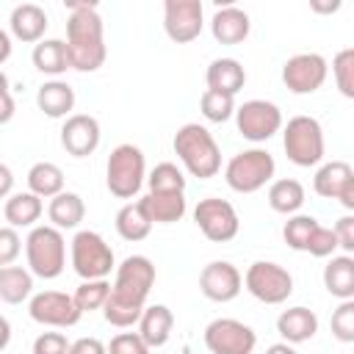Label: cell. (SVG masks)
I'll use <instances>...</instances> for the list:
<instances>
[{"label": "cell", "instance_id": "1", "mask_svg": "<svg viewBox=\"0 0 354 354\" xmlns=\"http://www.w3.org/2000/svg\"><path fill=\"white\" fill-rule=\"evenodd\" d=\"M113 271L116 277L102 304V318L111 326L130 329L133 324H138L147 307V296L155 285V263L147 254H130Z\"/></svg>", "mask_w": 354, "mask_h": 354}, {"label": "cell", "instance_id": "2", "mask_svg": "<svg viewBox=\"0 0 354 354\" xmlns=\"http://www.w3.org/2000/svg\"><path fill=\"white\" fill-rule=\"evenodd\" d=\"M66 50H69V64L77 72H97L105 64L108 47H105V28L97 6L91 3L69 6Z\"/></svg>", "mask_w": 354, "mask_h": 354}, {"label": "cell", "instance_id": "3", "mask_svg": "<svg viewBox=\"0 0 354 354\" xmlns=\"http://www.w3.org/2000/svg\"><path fill=\"white\" fill-rule=\"evenodd\" d=\"M174 155L180 158V163L185 166V171L191 177L199 180H210L221 171V149L213 138V133L199 124V122H188L174 133Z\"/></svg>", "mask_w": 354, "mask_h": 354}, {"label": "cell", "instance_id": "4", "mask_svg": "<svg viewBox=\"0 0 354 354\" xmlns=\"http://www.w3.org/2000/svg\"><path fill=\"white\" fill-rule=\"evenodd\" d=\"M25 260L28 271L39 279H55L66 268V241L64 232L53 224H36L30 227L25 238Z\"/></svg>", "mask_w": 354, "mask_h": 354}, {"label": "cell", "instance_id": "5", "mask_svg": "<svg viewBox=\"0 0 354 354\" xmlns=\"http://www.w3.org/2000/svg\"><path fill=\"white\" fill-rule=\"evenodd\" d=\"M147 180V160L141 147L119 144L111 149L105 163V185L116 199H133Z\"/></svg>", "mask_w": 354, "mask_h": 354}, {"label": "cell", "instance_id": "6", "mask_svg": "<svg viewBox=\"0 0 354 354\" xmlns=\"http://www.w3.org/2000/svg\"><path fill=\"white\" fill-rule=\"evenodd\" d=\"M277 163L268 149L252 147L235 152L224 166V180L235 194H254L274 180Z\"/></svg>", "mask_w": 354, "mask_h": 354}, {"label": "cell", "instance_id": "7", "mask_svg": "<svg viewBox=\"0 0 354 354\" xmlns=\"http://www.w3.org/2000/svg\"><path fill=\"white\" fill-rule=\"evenodd\" d=\"M282 147L290 163L310 169L318 166L324 160V127L315 116L299 113L293 119H288V124H282Z\"/></svg>", "mask_w": 354, "mask_h": 354}, {"label": "cell", "instance_id": "8", "mask_svg": "<svg viewBox=\"0 0 354 354\" xmlns=\"http://www.w3.org/2000/svg\"><path fill=\"white\" fill-rule=\"evenodd\" d=\"M69 260L80 279H108L116 268L111 243L94 230H77L69 243Z\"/></svg>", "mask_w": 354, "mask_h": 354}, {"label": "cell", "instance_id": "9", "mask_svg": "<svg viewBox=\"0 0 354 354\" xmlns=\"http://www.w3.org/2000/svg\"><path fill=\"white\" fill-rule=\"evenodd\" d=\"M243 288L263 304H282L293 293V277L285 266L271 260H257L243 274Z\"/></svg>", "mask_w": 354, "mask_h": 354}, {"label": "cell", "instance_id": "10", "mask_svg": "<svg viewBox=\"0 0 354 354\" xmlns=\"http://www.w3.org/2000/svg\"><path fill=\"white\" fill-rule=\"evenodd\" d=\"M232 116L238 133L252 144H263L282 130V111L271 100H246Z\"/></svg>", "mask_w": 354, "mask_h": 354}, {"label": "cell", "instance_id": "11", "mask_svg": "<svg viewBox=\"0 0 354 354\" xmlns=\"http://www.w3.org/2000/svg\"><path fill=\"white\" fill-rule=\"evenodd\" d=\"M194 221L199 227V232L213 241V243H227L238 235L241 230V218H238V210L227 202V199H218V196H207V199H199L196 207H194Z\"/></svg>", "mask_w": 354, "mask_h": 354}, {"label": "cell", "instance_id": "12", "mask_svg": "<svg viewBox=\"0 0 354 354\" xmlns=\"http://www.w3.org/2000/svg\"><path fill=\"white\" fill-rule=\"evenodd\" d=\"M202 337L210 354H252L257 346V332L238 318L210 321Z\"/></svg>", "mask_w": 354, "mask_h": 354}, {"label": "cell", "instance_id": "13", "mask_svg": "<svg viewBox=\"0 0 354 354\" xmlns=\"http://www.w3.org/2000/svg\"><path fill=\"white\" fill-rule=\"evenodd\" d=\"M329 75V64L321 53H296L282 64V83L290 94H315Z\"/></svg>", "mask_w": 354, "mask_h": 354}, {"label": "cell", "instance_id": "14", "mask_svg": "<svg viewBox=\"0 0 354 354\" xmlns=\"http://www.w3.org/2000/svg\"><path fill=\"white\" fill-rule=\"evenodd\" d=\"M28 313L36 324L53 326V329H69L80 321V310L75 307L72 293L64 290H41L28 299Z\"/></svg>", "mask_w": 354, "mask_h": 354}, {"label": "cell", "instance_id": "15", "mask_svg": "<svg viewBox=\"0 0 354 354\" xmlns=\"http://www.w3.org/2000/svg\"><path fill=\"white\" fill-rule=\"evenodd\" d=\"M205 6L202 0H166L163 3V30L171 41L188 44L202 33Z\"/></svg>", "mask_w": 354, "mask_h": 354}, {"label": "cell", "instance_id": "16", "mask_svg": "<svg viewBox=\"0 0 354 354\" xmlns=\"http://www.w3.org/2000/svg\"><path fill=\"white\" fill-rule=\"evenodd\" d=\"M313 191L324 199H337L346 210H354V169L346 160H329L318 166Z\"/></svg>", "mask_w": 354, "mask_h": 354}, {"label": "cell", "instance_id": "17", "mask_svg": "<svg viewBox=\"0 0 354 354\" xmlns=\"http://www.w3.org/2000/svg\"><path fill=\"white\" fill-rule=\"evenodd\" d=\"M241 288H243V277L230 260H213L199 271V290L210 301H218V304L232 301L238 299Z\"/></svg>", "mask_w": 354, "mask_h": 354}, {"label": "cell", "instance_id": "18", "mask_svg": "<svg viewBox=\"0 0 354 354\" xmlns=\"http://www.w3.org/2000/svg\"><path fill=\"white\" fill-rule=\"evenodd\" d=\"M102 130L91 113H72L61 124V147L72 158H88L100 147Z\"/></svg>", "mask_w": 354, "mask_h": 354}, {"label": "cell", "instance_id": "19", "mask_svg": "<svg viewBox=\"0 0 354 354\" xmlns=\"http://www.w3.org/2000/svg\"><path fill=\"white\" fill-rule=\"evenodd\" d=\"M252 30L249 14L241 6H221L210 17V33L218 44H241Z\"/></svg>", "mask_w": 354, "mask_h": 354}, {"label": "cell", "instance_id": "20", "mask_svg": "<svg viewBox=\"0 0 354 354\" xmlns=\"http://www.w3.org/2000/svg\"><path fill=\"white\" fill-rule=\"evenodd\" d=\"M8 25H11V36L25 41V44H39L47 33V11L36 3H19L14 6L11 17H8Z\"/></svg>", "mask_w": 354, "mask_h": 354}, {"label": "cell", "instance_id": "21", "mask_svg": "<svg viewBox=\"0 0 354 354\" xmlns=\"http://www.w3.org/2000/svg\"><path fill=\"white\" fill-rule=\"evenodd\" d=\"M277 332H279L282 343H290V346L307 343L318 332V315L310 307H301V304L299 307H288L277 318Z\"/></svg>", "mask_w": 354, "mask_h": 354}, {"label": "cell", "instance_id": "22", "mask_svg": "<svg viewBox=\"0 0 354 354\" xmlns=\"http://www.w3.org/2000/svg\"><path fill=\"white\" fill-rule=\"evenodd\" d=\"M174 329V313L166 304H147L138 318V337L149 348H160L169 343Z\"/></svg>", "mask_w": 354, "mask_h": 354}, {"label": "cell", "instance_id": "23", "mask_svg": "<svg viewBox=\"0 0 354 354\" xmlns=\"http://www.w3.org/2000/svg\"><path fill=\"white\" fill-rule=\"evenodd\" d=\"M205 80H207L210 91L235 97L246 86V69L238 58H216V61H210V66L205 72Z\"/></svg>", "mask_w": 354, "mask_h": 354}, {"label": "cell", "instance_id": "24", "mask_svg": "<svg viewBox=\"0 0 354 354\" xmlns=\"http://www.w3.org/2000/svg\"><path fill=\"white\" fill-rule=\"evenodd\" d=\"M36 105L50 119H66L75 108V88L66 80H47L36 91Z\"/></svg>", "mask_w": 354, "mask_h": 354}, {"label": "cell", "instance_id": "25", "mask_svg": "<svg viewBox=\"0 0 354 354\" xmlns=\"http://www.w3.org/2000/svg\"><path fill=\"white\" fill-rule=\"evenodd\" d=\"M30 61H33V66L41 75H50L53 80H58L66 69H72L69 50H66V41L64 39H41L39 44H33Z\"/></svg>", "mask_w": 354, "mask_h": 354}, {"label": "cell", "instance_id": "26", "mask_svg": "<svg viewBox=\"0 0 354 354\" xmlns=\"http://www.w3.org/2000/svg\"><path fill=\"white\" fill-rule=\"evenodd\" d=\"M324 288L329 296L346 301L354 299V257L351 254H332L324 266Z\"/></svg>", "mask_w": 354, "mask_h": 354}, {"label": "cell", "instance_id": "27", "mask_svg": "<svg viewBox=\"0 0 354 354\" xmlns=\"http://www.w3.org/2000/svg\"><path fill=\"white\" fill-rule=\"evenodd\" d=\"M47 218L55 230H77L80 221L86 218V205L83 196L75 191H61L58 196L50 199L47 205Z\"/></svg>", "mask_w": 354, "mask_h": 354}, {"label": "cell", "instance_id": "28", "mask_svg": "<svg viewBox=\"0 0 354 354\" xmlns=\"http://www.w3.org/2000/svg\"><path fill=\"white\" fill-rule=\"evenodd\" d=\"M141 205L149 216L152 224H174L185 216L188 202H185V191H174V194H147L141 196Z\"/></svg>", "mask_w": 354, "mask_h": 354}, {"label": "cell", "instance_id": "29", "mask_svg": "<svg viewBox=\"0 0 354 354\" xmlns=\"http://www.w3.org/2000/svg\"><path fill=\"white\" fill-rule=\"evenodd\" d=\"M44 213V202L30 194V191H19V194H11L3 205V216L8 221V227L19 230V227H36V221L41 218Z\"/></svg>", "mask_w": 354, "mask_h": 354}, {"label": "cell", "instance_id": "30", "mask_svg": "<svg viewBox=\"0 0 354 354\" xmlns=\"http://www.w3.org/2000/svg\"><path fill=\"white\" fill-rule=\"evenodd\" d=\"M304 185L293 177H279V180H271L268 185V205L274 213H282V216H293L301 210L304 205Z\"/></svg>", "mask_w": 354, "mask_h": 354}, {"label": "cell", "instance_id": "31", "mask_svg": "<svg viewBox=\"0 0 354 354\" xmlns=\"http://www.w3.org/2000/svg\"><path fill=\"white\" fill-rule=\"evenodd\" d=\"M28 191L36 194L39 199H53L64 191V171L58 163L39 160L28 169Z\"/></svg>", "mask_w": 354, "mask_h": 354}, {"label": "cell", "instance_id": "32", "mask_svg": "<svg viewBox=\"0 0 354 354\" xmlns=\"http://www.w3.org/2000/svg\"><path fill=\"white\" fill-rule=\"evenodd\" d=\"M33 296V274L25 266L0 268V299L6 304H22Z\"/></svg>", "mask_w": 354, "mask_h": 354}, {"label": "cell", "instance_id": "33", "mask_svg": "<svg viewBox=\"0 0 354 354\" xmlns=\"http://www.w3.org/2000/svg\"><path fill=\"white\" fill-rule=\"evenodd\" d=\"M113 224H116V232H119L124 241H133V243H136V241H144V238L152 232V221H149V216H147L141 199L122 205Z\"/></svg>", "mask_w": 354, "mask_h": 354}, {"label": "cell", "instance_id": "34", "mask_svg": "<svg viewBox=\"0 0 354 354\" xmlns=\"http://www.w3.org/2000/svg\"><path fill=\"white\" fill-rule=\"evenodd\" d=\"M144 183L149 185V194H174V191H185V174H183V169H180L177 163H169V160L158 163V166L147 174Z\"/></svg>", "mask_w": 354, "mask_h": 354}, {"label": "cell", "instance_id": "35", "mask_svg": "<svg viewBox=\"0 0 354 354\" xmlns=\"http://www.w3.org/2000/svg\"><path fill=\"white\" fill-rule=\"evenodd\" d=\"M315 227H318V218H315V216L293 213V216H288V221H285V227H282V238H285V243H288L293 252H307V243H310Z\"/></svg>", "mask_w": 354, "mask_h": 354}, {"label": "cell", "instance_id": "36", "mask_svg": "<svg viewBox=\"0 0 354 354\" xmlns=\"http://www.w3.org/2000/svg\"><path fill=\"white\" fill-rule=\"evenodd\" d=\"M108 293H111V282L108 279H83L75 288L72 299H75V307L80 313H94V310H102Z\"/></svg>", "mask_w": 354, "mask_h": 354}, {"label": "cell", "instance_id": "37", "mask_svg": "<svg viewBox=\"0 0 354 354\" xmlns=\"http://www.w3.org/2000/svg\"><path fill=\"white\" fill-rule=\"evenodd\" d=\"M199 111H202V116L207 122L221 124V122L232 119V113H235V97H227V94H218V91L205 88V94L199 100Z\"/></svg>", "mask_w": 354, "mask_h": 354}, {"label": "cell", "instance_id": "38", "mask_svg": "<svg viewBox=\"0 0 354 354\" xmlns=\"http://www.w3.org/2000/svg\"><path fill=\"white\" fill-rule=\"evenodd\" d=\"M332 77H335V86L337 91L351 100L354 97V50L351 47H343L335 58H332Z\"/></svg>", "mask_w": 354, "mask_h": 354}, {"label": "cell", "instance_id": "39", "mask_svg": "<svg viewBox=\"0 0 354 354\" xmlns=\"http://www.w3.org/2000/svg\"><path fill=\"white\" fill-rule=\"evenodd\" d=\"M332 335L340 343H354V299H346L332 313Z\"/></svg>", "mask_w": 354, "mask_h": 354}, {"label": "cell", "instance_id": "40", "mask_svg": "<svg viewBox=\"0 0 354 354\" xmlns=\"http://www.w3.org/2000/svg\"><path fill=\"white\" fill-rule=\"evenodd\" d=\"M335 252H337V241H335L332 227L318 224L313 238H310V243H307V254H313V257H332Z\"/></svg>", "mask_w": 354, "mask_h": 354}, {"label": "cell", "instance_id": "41", "mask_svg": "<svg viewBox=\"0 0 354 354\" xmlns=\"http://www.w3.org/2000/svg\"><path fill=\"white\" fill-rule=\"evenodd\" d=\"M22 252V238L14 227H0V268L14 266V260Z\"/></svg>", "mask_w": 354, "mask_h": 354}, {"label": "cell", "instance_id": "42", "mask_svg": "<svg viewBox=\"0 0 354 354\" xmlns=\"http://www.w3.org/2000/svg\"><path fill=\"white\" fill-rule=\"evenodd\" d=\"M108 354H149V346L138 337V332H119L111 340Z\"/></svg>", "mask_w": 354, "mask_h": 354}, {"label": "cell", "instance_id": "43", "mask_svg": "<svg viewBox=\"0 0 354 354\" xmlns=\"http://www.w3.org/2000/svg\"><path fill=\"white\" fill-rule=\"evenodd\" d=\"M33 354H69V340L64 332H41L33 340Z\"/></svg>", "mask_w": 354, "mask_h": 354}, {"label": "cell", "instance_id": "44", "mask_svg": "<svg viewBox=\"0 0 354 354\" xmlns=\"http://www.w3.org/2000/svg\"><path fill=\"white\" fill-rule=\"evenodd\" d=\"M332 232H335L337 249H343V254H354V216L346 213L343 218H337Z\"/></svg>", "mask_w": 354, "mask_h": 354}, {"label": "cell", "instance_id": "45", "mask_svg": "<svg viewBox=\"0 0 354 354\" xmlns=\"http://www.w3.org/2000/svg\"><path fill=\"white\" fill-rule=\"evenodd\" d=\"M17 113V102L11 97V86H8V75L0 69V124H8Z\"/></svg>", "mask_w": 354, "mask_h": 354}, {"label": "cell", "instance_id": "46", "mask_svg": "<svg viewBox=\"0 0 354 354\" xmlns=\"http://www.w3.org/2000/svg\"><path fill=\"white\" fill-rule=\"evenodd\" d=\"M69 354H108V346L100 337H77L69 343Z\"/></svg>", "mask_w": 354, "mask_h": 354}, {"label": "cell", "instance_id": "47", "mask_svg": "<svg viewBox=\"0 0 354 354\" xmlns=\"http://www.w3.org/2000/svg\"><path fill=\"white\" fill-rule=\"evenodd\" d=\"M11 191H14V171L6 163H0V199H8Z\"/></svg>", "mask_w": 354, "mask_h": 354}, {"label": "cell", "instance_id": "48", "mask_svg": "<svg viewBox=\"0 0 354 354\" xmlns=\"http://www.w3.org/2000/svg\"><path fill=\"white\" fill-rule=\"evenodd\" d=\"M11 47H14V44H11V36L0 28V64H6V61L11 58Z\"/></svg>", "mask_w": 354, "mask_h": 354}, {"label": "cell", "instance_id": "49", "mask_svg": "<svg viewBox=\"0 0 354 354\" xmlns=\"http://www.w3.org/2000/svg\"><path fill=\"white\" fill-rule=\"evenodd\" d=\"M11 343V324L6 315H0V351H6Z\"/></svg>", "mask_w": 354, "mask_h": 354}, {"label": "cell", "instance_id": "50", "mask_svg": "<svg viewBox=\"0 0 354 354\" xmlns=\"http://www.w3.org/2000/svg\"><path fill=\"white\" fill-rule=\"evenodd\" d=\"M266 354H299V351H296L290 343H282V340H279V343L268 346V348H266Z\"/></svg>", "mask_w": 354, "mask_h": 354}, {"label": "cell", "instance_id": "51", "mask_svg": "<svg viewBox=\"0 0 354 354\" xmlns=\"http://www.w3.org/2000/svg\"><path fill=\"white\" fill-rule=\"evenodd\" d=\"M340 8V3L335 0V3H313V11H321V14H329V11H337Z\"/></svg>", "mask_w": 354, "mask_h": 354}]
</instances>
